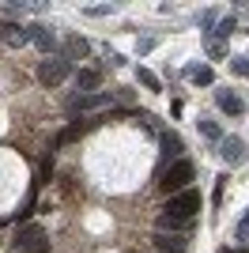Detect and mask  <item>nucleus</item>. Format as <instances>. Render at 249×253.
<instances>
[{
	"label": "nucleus",
	"mask_w": 249,
	"mask_h": 253,
	"mask_svg": "<svg viewBox=\"0 0 249 253\" xmlns=\"http://www.w3.org/2000/svg\"><path fill=\"white\" fill-rule=\"evenodd\" d=\"M193 178H197V167H193L189 159H174V163L163 170V178H159V189L174 197V193L189 189V181H193Z\"/></svg>",
	"instance_id": "obj_1"
},
{
	"label": "nucleus",
	"mask_w": 249,
	"mask_h": 253,
	"mask_svg": "<svg viewBox=\"0 0 249 253\" xmlns=\"http://www.w3.org/2000/svg\"><path fill=\"white\" fill-rule=\"evenodd\" d=\"M106 106H110V95H106V91H80V95H72L68 102H64V114L68 117L98 114V110H106Z\"/></svg>",
	"instance_id": "obj_2"
},
{
	"label": "nucleus",
	"mask_w": 249,
	"mask_h": 253,
	"mask_svg": "<svg viewBox=\"0 0 249 253\" xmlns=\"http://www.w3.org/2000/svg\"><path fill=\"white\" fill-rule=\"evenodd\" d=\"M197 211H200V193L197 189H181V193H174V197L166 201L163 215H174V219H189L193 223Z\"/></svg>",
	"instance_id": "obj_3"
},
{
	"label": "nucleus",
	"mask_w": 249,
	"mask_h": 253,
	"mask_svg": "<svg viewBox=\"0 0 249 253\" xmlns=\"http://www.w3.org/2000/svg\"><path fill=\"white\" fill-rule=\"evenodd\" d=\"M68 72H72V64L64 61V57H49V61L38 64V84L57 87V84H64V80H68Z\"/></svg>",
	"instance_id": "obj_4"
},
{
	"label": "nucleus",
	"mask_w": 249,
	"mask_h": 253,
	"mask_svg": "<svg viewBox=\"0 0 249 253\" xmlns=\"http://www.w3.org/2000/svg\"><path fill=\"white\" fill-rule=\"evenodd\" d=\"M219 155L227 159L230 167H238L242 159H246V144H242L238 136H223V140H219Z\"/></svg>",
	"instance_id": "obj_5"
},
{
	"label": "nucleus",
	"mask_w": 249,
	"mask_h": 253,
	"mask_svg": "<svg viewBox=\"0 0 249 253\" xmlns=\"http://www.w3.org/2000/svg\"><path fill=\"white\" fill-rule=\"evenodd\" d=\"M155 250L159 253H185V234H166V231H155Z\"/></svg>",
	"instance_id": "obj_6"
},
{
	"label": "nucleus",
	"mask_w": 249,
	"mask_h": 253,
	"mask_svg": "<svg viewBox=\"0 0 249 253\" xmlns=\"http://www.w3.org/2000/svg\"><path fill=\"white\" fill-rule=\"evenodd\" d=\"M0 38H4V42H11V45H27V42H34V27H19V23H8Z\"/></svg>",
	"instance_id": "obj_7"
},
{
	"label": "nucleus",
	"mask_w": 249,
	"mask_h": 253,
	"mask_svg": "<svg viewBox=\"0 0 249 253\" xmlns=\"http://www.w3.org/2000/svg\"><path fill=\"white\" fill-rule=\"evenodd\" d=\"M215 102H219L223 114H242V110H246V102H242L234 91H215Z\"/></svg>",
	"instance_id": "obj_8"
},
{
	"label": "nucleus",
	"mask_w": 249,
	"mask_h": 253,
	"mask_svg": "<svg viewBox=\"0 0 249 253\" xmlns=\"http://www.w3.org/2000/svg\"><path fill=\"white\" fill-rule=\"evenodd\" d=\"M159 144H163V155H166V159H181V148H185V144H181V136H177V132H163V136H159Z\"/></svg>",
	"instance_id": "obj_9"
},
{
	"label": "nucleus",
	"mask_w": 249,
	"mask_h": 253,
	"mask_svg": "<svg viewBox=\"0 0 249 253\" xmlns=\"http://www.w3.org/2000/svg\"><path fill=\"white\" fill-rule=\"evenodd\" d=\"M42 238H45V234H42V227H38V223H31V227H23V231L15 234V246H19V250H27V246L42 242Z\"/></svg>",
	"instance_id": "obj_10"
},
{
	"label": "nucleus",
	"mask_w": 249,
	"mask_h": 253,
	"mask_svg": "<svg viewBox=\"0 0 249 253\" xmlns=\"http://www.w3.org/2000/svg\"><path fill=\"white\" fill-rule=\"evenodd\" d=\"M185 76L189 80H193V84H211V80H215V72H211V68H208V64H193V68H185Z\"/></svg>",
	"instance_id": "obj_11"
},
{
	"label": "nucleus",
	"mask_w": 249,
	"mask_h": 253,
	"mask_svg": "<svg viewBox=\"0 0 249 253\" xmlns=\"http://www.w3.org/2000/svg\"><path fill=\"white\" fill-rule=\"evenodd\" d=\"M34 45H38L42 53H49L53 45H57V34H53V31H45V27H34Z\"/></svg>",
	"instance_id": "obj_12"
},
{
	"label": "nucleus",
	"mask_w": 249,
	"mask_h": 253,
	"mask_svg": "<svg viewBox=\"0 0 249 253\" xmlns=\"http://www.w3.org/2000/svg\"><path fill=\"white\" fill-rule=\"evenodd\" d=\"M76 87H80V91H94V87H98V72H94V68H80V72H76Z\"/></svg>",
	"instance_id": "obj_13"
},
{
	"label": "nucleus",
	"mask_w": 249,
	"mask_h": 253,
	"mask_svg": "<svg viewBox=\"0 0 249 253\" xmlns=\"http://www.w3.org/2000/svg\"><path fill=\"white\" fill-rule=\"evenodd\" d=\"M87 53V42L83 38H68V45H64V61L72 64V57H83Z\"/></svg>",
	"instance_id": "obj_14"
},
{
	"label": "nucleus",
	"mask_w": 249,
	"mask_h": 253,
	"mask_svg": "<svg viewBox=\"0 0 249 253\" xmlns=\"http://www.w3.org/2000/svg\"><path fill=\"white\" fill-rule=\"evenodd\" d=\"M200 132H204L208 140H215V144H219V140H223V128H219L215 121H208V117H200Z\"/></svg>",
	"instance_id": "obj_15"
},
{
	"label": "nucleus",
	"mask_w": 249,
	"mask_h": 253,
	"mask_svg": "<svg viewBox=\"0 0 249 253\" xmlns=\"http://www.w3.org/2000/svg\"><path fill=\"white\" fill-rule=\"evenodd\" d=\"M136 80H140V84H144L147 91H159V76H155V72H147V68H140V72H136Z\"/></svg>",
	"instance_id": "obj_16"
},
{
	"label": "nucleus",
	"mask_w": 249,
	"mask_h": 253,
	"mask_svg": "<svg viewBox=\"0 0 249 253\" xmlns=\"http://www.w3.org/2000/svg\"><path fill=\"white\" fill-rule=\"evenodd\" d=\"M230 72H234V76H246V80H249V57H234V61H230Z\"/></svg>",
	"instance_id": "obj_17"
},
{
	"label": "nucleus",
	"mask_w": 249,
	"mask_h": 253,
	"mask_svg": "<svg viewBox=\"0 0 249 253\" xmlns=\"http://www.w3.org/2000/svg\"><path fill=\"white\" fill-rule=\"evenodd\" d=\"M234 238H238V242H249V211H246V219L234 227Z\"/></svg>",
	"instance_id": "obj_18"
},
{
	"label": "nucleus",
	"mask_w": 249,
	"mask_h": 253,
	"mask_svg": "<svg viewBox=\"0 0 249 253\" xmlns=\"http://www.w3.org/2000/svg\"><path fill=\"white\" fill-rule=\"evenodd\" d=\"M19 253H49V242H45V238H42V242L27 246V250H19Z\"/></svg>",
	"instance_id": "obj_19"
},
{
	"label": "nucleus",
	"mask_w": 249,
	"mask_h": 253,
	"mask_svg": "<svg viewBox=\"0 0 249 253\" xmlns=\"http://www.w3.org/2000/svg\"><path fill=\"white\" fill-rule=\"evenodd\" d=\"M155 49V38H140V53H151Z\"/></svg>",
	"instance_id": "obj_20"
}]
</instances>
